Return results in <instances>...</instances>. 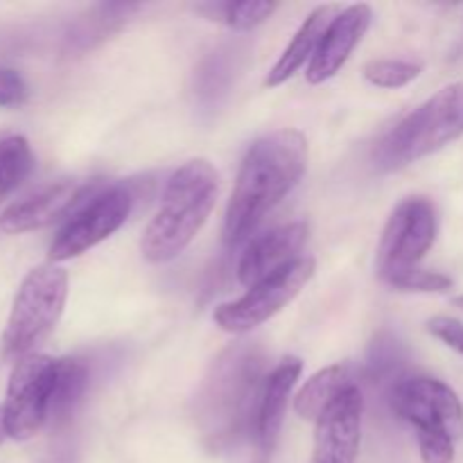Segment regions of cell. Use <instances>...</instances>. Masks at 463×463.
<instances>
[{
	"instance_id": "obj_1",
	"label": "cell",
	"mask_w": 463,
	"mask_h": 463,
	"mask_svg": "<svg viewBox=\"0 0 463 463\" xmlns=\"http://www.w3.org/2000/svg\"><path fill=\"white\" fill-rule=\"evenodd\" d=\"M307 167V140L297 129H279L247 149L224 215L226 244L242 242L292 193Z\"/></svg>"
},
{
	"instance_id": "obj_2",
	"label": "cell",
	"mask_w": 463,
	"mask_h": 463,
	"mask_svg": "<svg viewBox=\"0 0 463 463\" xmlns=\"http://www.w3.org/2000/svg\"><path fill=\"white\" fill-rule=\"evenodd\" d=\"M265 378V355L251 342L231 344L213 360L194 398V423L211 450L231 448L256 425Z\"/></svg>"
},
{
	"instance_id": "obj_3",
	"label": "cell",
	"mask_w": 463,
	"mask_h": 463,
	"mask_svg": "<svg viewBox=\"0 0 463 463\" xmlns=\"http://www.w3.org/2000/svg\"><path fill=\"white\" fill-rule=\"evenodd\" d=\"M220 176L206 158L181 165L163 190L161 208L145 229L140 253L152 265L175 260L190 247L217 202Z\"/></svg>"
},
{
	"instance_id": "obj_4",
	"label": "cell",
	"mask_w": 463,
	"mask_h": 463,
	"mask_svg": "<svg viewBox=\"0 0 463 463\" xmlns=\"http://www.w3.org/2000/svg\"><path fill=\"white\" fill-rule=\"evenodd\" d=\"M463 134V81L443 86L407 113L373 149L378 170L393 172L439 152Z\"/></svg>"
},
{
	"instance_id": "obj_5",
	"label": "cell",
	"mask_w": 463,
	"mask_h": 463,
	"mask_svg": "<svg viewBox=\"0 0 463 463\" xmlns=\"http://www.w3.org/2000/svg\"><path fill=\"white\" fill-rule=\"evenodd\" d=\"M68 297V274L61 267L39 265L23 279L3 333V357L18 362L32 355L61 319Z\"/></svg>"
},
{
	"instance_id": "obj_6",
	"label": "cell",
	"mask_w": 463,
	"mask_h": 463,
	"mask_svg": "<svg viewBox=\"0 0 463 463\" xmlns=\"http://www.w3.org/2000/svg\"><path fill=\"white\" fill-rule=\"evenodd\" d=\"M437 208L425 197H410L398 203L384 226L378 249V276L392 283L416 269L437 240Z\"/></svg>"
},
{
	"instance_id": "obj_7",
	"label": "cell",
	"mask_w": 463,
	"mask_h": 463,
	"mask_svg": "<svg viewBox=\"0 0 463 463\" xmlns=\"http://www.w3.org/2000/svg\"><path fill=\"white\" fill-rule=\"evenodd\" d=\"M131 206H134V194L127 185H104L63 222L61 231L50 244V260H71L107 240L125 224Z\"/></svg>"
},
{
	"instance_id": "obj_8",
	"label": "cell",
	"mask_w": 463,
	"mask_h": 463,
	"mask_svg": "<svg viewBox=\"0 0 463 463\" xmlns=\"http://www.w3.org/2000/svg\"><path fill=\"white\" fill-rule=\"evenodd\" d=\"M312 276H315V260L301 256L289 267L249 288L244 297L231 303H222L213 312V319L226 333H249L279 315L288 303H292L297 294L310 283Z\"/></svg>"
},
{
	"instance_id": "obj_9",
	"label": "cell",
	"mask_w": 463,
	"mask_h": 463,
	"mask_svg": "<svg viewBox=\"0 0 463 463\" xmlns=\"http://www.w3.org/2000/svg\"><path fill=\"white\" fill-rule=\"evenodd\" d=\"M54 373L57 360L39 353H32L14 364L3 405L7 437L27 441L48 423Z\"/></svg>"
},
{
	"instance_id": "obj_10",
	"label": "cell",
	"mask_w": 463,
	"mask_h": 463,
	"mask_svg": "<svg viewBox=\"0 0 463 463\" xmlns=\"http://www.w3.org/2000/svg\"><path fill=\"white\" fill-rule=\"evenodd\" d=\"M393 414L401 416L416 432L446 430L455 439L463 437V407L446 383L428 375L398 380L389 393Z\"/></svg>"
},
{
	"instance_id": "obj_11",
	"label": "cell",
	"mask_w": 463,
	"mask_h": 463,
	"mask_svg": "<svg viewBox=\"0 0 463 463\" xmlns=\"http://www.w3.org/2000/svg\"><path fill=\"white\" fill-rule=\"evenodd\" d=\"M104 184L99 179L95 181H77V179H61L36 193L27 194L21 202L12 203L5 208L0 215V231L9 235L27 233V231L43 229L61 217H71L81 203L89 197H93L98 190H102Z\"/></svg>"
},
{
	"instance_id": "obj_12",
	"label": "cell",
	"mask_w": 463,
	"mask_h": 463,
	"mask_svg": "<svg viewBox=\"0 0 463 463\" xmlns=\"http://www.w3.org/2000/svg\"><path fill=\"white\" fill-rule=\"evenodd\" d=\"M364 401L355 384H348L315 428L312 463H355L362 439Z\"/></svg>"
},
{
	"instance_id": "obj_13",
	"label": "cell",
	"mask_w": 463,
	"mask_h": 463,
	"mask_svg": "<svg viewBox=\"0 0 463 463\" xmlns=\"http://www.w3.org/2000/svg\"><path fill=\"white\" fill-rule=\"evenodd\" d=\"M307 240V226L303 222L279 226L258 235L247 244L238 262V280L244 288H253L260 280L269 279L276 271L297 262L298 251Z\"/></svg>"
},
{
	"instance_id": "obj_14",
	"label": "cell",
	"mask_w": 463,
	"mask_h": 463,
	"mask_svg": "<svg viewBox=\"0 0 463 463\" xmlns=\"http://www.w3.org/2000/svg\"><path fill=\"white\" fill-rule=\"evenodd\" d=\"M371 16H373L371 7L364 3L351 5L339 12V16L330 23L328 32L321 39L315 57L307 63L306 77L310 84H324L346 66L353 50L360 45L369 30Z\"/></svg>"
},
{
	"instance_id": "obj_15",
	"label": "cell",
	"mask_w": 463,
	"mask_h": 463,
	"mask_svg": "<svg viewBox=\"0 0 463 463\" xmlns=\"http://www.w3.org/2000/svg\"><path fill=\"white\" fill-rule=\"evenodd\" d=\"M301 371L303 362L298 357H285L267 373L265 383H262L260 401H258L256 410V425H253V434H256V441L262 452L274 450L276 439L283 428L288 398Z\"/></svg>"
},
{
	"instance_id": "obj_16",
	"label": "cell",
	"mask_w": 463,
	"mask_h": 463,
	"mask_svg": "<svg viewBox=\"0 0 463 463\" xmlns=\"http://www.w3.org/2000/svg\"><path fill=\"white\" fill-rule=\"evenodd\" d=\"M339 12H342L339 5H319L317 9H312L310 16L303 21V25L298 27V32L292 36L289 45L283 50L280 59L274 63L269 75H267L265 84L269 86V89L285 84L289 77H294L303 66H306V61H310V59L315 57L321 39H324V34L328 32L330 23L339 16Z\"/></svg>"
},
{
	"instance_id": "obj_17",
	"label": "cell",
	"mask_w": 463,
	"mask_h": 463,
	"mask_svg": "<svg viewBox=\"0 0 463 463\" xmlns=\"http://www.w3.org/2000/svg\"><path fill=\"white\" fill-rule=\"evenodd\" d=\"M353 384L348 380L346 366L335 364L328 369H321L319 373L312 375L301 392L294 398V411L301 416L303 420H319V416L328 410L335 402V398L344 392V389Z\"/></svg>"
},
{
	"instance_id": "obj_18",
	"label": "cell",
	"mask_w": 463,
	"mask_h": 463,
	"mask_svg": "<svg viewBox=\"0 0 463 463\" xmlns=\"http://www.w3.org/2000/svg\"><path fill=\"white\" fill-rule=\"evenodd\" d=\"M86 384H89V369H86L84 362L72 360V357L57 360L52 402H50V423L61 425L71 419V414L84 396Z\"/></svg>"
},
{
	"instance_id": "obj_19",
	"label": "cell",
	"mask_w": 463,
	"mask_h": 463,
	"mask_svg": "<svg viewBox=\"0 0 463 463\" xmlns=\"http://www.w3.org/2000/svg\"><path fill=\"white\" fill-rule=\"evenodd\" d=\"M34 170V154L23 136L0 138V203Z\"/></svg>"
},
{
	"instance_id": "obj_20",
	"label": "cell",
	"mask_w": 463,
	"mask_h": 463,
	"mask_svg": "<svg viewBox=\"0 0 463 463\" xmlns=\"http://www.w3.org/2000/svg\"><path fill=\"white\" fill-rule=\"evenodd\" d=\"M279 5L267 0H240V3H203L197 5V12L206 14L211 21L226 23L233 30H253L265 23Z\"/></svg>"
},
{
	"instance_id": "obj_21",
	"label": "cell",
	"mask_w": 463,
	"mask_h": 463,
	"mask_svg": "<svg viewBox=\"0 0 463 463\" xmlns=\"http://www.w3.org/2000/svg\"><path fill=\"white\" fill-rule=\"evenodd\" d=\"M134 5H99V7H95L89 14V18H81L77 23L75 32L68 36V41L77 50L90 48V45L102 41L107 34H111L125 21L127 14L134 12Z\"/></svg>"
},
{
	"instance_id": "obj_22",
	"label": "cell",
	"mask_w": 463,
	"mask_h": 463,
	"mask_svg": "<svg viewBox=\"0 0 463 463\" xmlns=\"http://www.w3.org/2000/svg\"><path fill=\"white\" fill-rule=\"evenodd\" d=\"M364 80L380 89H402L420 75V66L396 59H373L362 68Z\"/></svg>"
},
{
	"instance_id": "obj_23",
	"label": "cell",
	"mask_w": 463,
	"mask_h": 463,
	"mask_svg": "<svg viewBox=\"0 0 463 463\" xmlns=\"http://www.w3.org/2000/svg\"><path fill=\"white\" fill-rule=\"evenodd\" d=\"M389 285L402 289V292H448L452 288V279L441 271H428L416 267V269L393 279Z\"/></svg>"
},
{
	"instance_id": "obj_24",
	"label": "cell",
	"mask_w": 463,
	"mask_h": 463,
	"mask_svg": "<svg viewBox=\"0 0 463 463\" xmlns=\"http://www.w3.org/2000/svg\"><path fill=\"white\" fill-rule=\"evenodd\" d=\"M419 434L420 459L425 463H452L455 461V441L446 430H423Z\"/></svg>"
},
{
	"instance_id": "obj_25",
	"label": "cell",
	"mask_w": 463,
	"mask_h": 463,
	"mask_svg": "<svg viewBox=\"0 0 463 463\" xmlns=\"http://www.w3.org/2000/svg\"><path fill=\"white\" fill-rule=\"evenodd\" d=\"M428 330L439 339V342L446 344L448 348H452L455 353H459L463 357V324L461 321L452 319V317H432L428 321Z\"/></svg>"
},
{
	"instance_id": "obj_26",
	"label": "cell",
	"mask_w": 463,
	"mask_h": 463,
	"mask_svg": "<svg viewBox=\"0 0 463 463\" xmlns=\"http://www.w3.org/2000/svg\"><path fill=\"white\" fill-rule=\"evenodd\" d=\"M27 99V84L23 77L12 68L0 66V107L14 109L25 104Z\"/></svg>"
},
{
	"instance_id": "obj_27",
	"label": "cell",
	"mask_w": 463,
	"mask_h": 463,
	"mask_svg": "<svg viewBox=\"0 0 463 463\" xmlns=\"http://www.w3.org/2000/svg\"><path fill=\"white\" fill-rule=\"evenodd\" d=\"M398 362H401V353H398V344L393 339H389V342L378 339L373 344V355H371L369 362V369L373 378H383V375L392 373L398 366Z\"/></svg>"
},
{
	"instance_id": "obj_28",
	"label": "cell",
	"mask_w": 463,
	"mask_h": 463,
	"mask_svg": "<svg viewBox=\"0 0 463 463\" xmlns=\"http://www.w3.org/2000/svg\"><path fill=\"white\" fill-rule=\"evenodd\" d=\"M7 437V428H5V416H3V407H0V443L5 441Z\"/></svg>"
},
{
	"instance_id": "obj_29",
	"label": "cell",
	"mask_w": 463,
	"mask_h": 463,
	"mask_svg": "<svg viewBox=\"0 0 463 463\" xmlns=\"http://www.w3.org/2000/svg\"><path fill=\"white\" fill-rule=\"evenodd\" d=\"M457 306H463V297L457 298Z\"/></svg>"
}]
</instances>
